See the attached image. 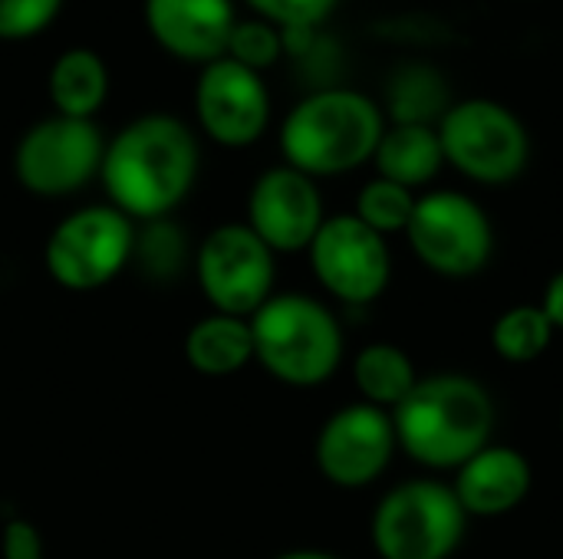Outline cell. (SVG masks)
<instances>
[{"mask_svg":"<svg viewBox=\"0 0 563 559\" xmlns=\"http://www.w3.org/2000/svg\"><path fill=\"white\" fill-rule=\"evenodd\" d=\"M142 16L148 36L165 53L198 66L228 53V40L241 20L234 0H145Z\"/></svg>","mask_w":563,"mask_h":559,"instance_id":"15","label":"cell"},{"mask_svg":"<svg viewBox=\"0 0 563 559\" xmlns=\"http://www.w3.org/2000/svg\"><path fill=\"white\" fill-rule=\"evenodd\" d=\"M435 132L445 165L475 185H511L531 161V135L521 115L485 96L452 102Z\"/></svg>","mask_w":563,"mask_h":559,"instance_id":"6","label":"cell"},{"mask_svg":"<svg viewBox=\"0 0 563 559\" xmlns=\"http://www.w3.org/2000/svg\"><path fill=\"white\" fill-rule=\"evenodd\" d=\"M254 362L290 389H317L330 382L346 353L336 313L300 290L274 293L254 316Z\"/></svg>","mask_w":563,"mask_h":559,"instance_id":"4","label":"cell"},{"mask_svg":"<svg viewBox=\"0 0 563 559\" xmlns=\"http://www.w3.org/2000/svg\"><path fill=\"white\" fill-rule=\"evenodd\" d=\"M185 362L201 379H231L254 362L251 320L228 313H205L185 333Z\"/></svg>","mask_w":563,"mask_h":559,"instance_id":"17","label":"cell"},{"mask_svg":"<svg viewBox=\"0 0 563 559\" xmlns=\"http://www.w3.org/2000/svg\"><path fill=\"white\" fill-rule=\"evenodd\" d=\"M198 128L221 148H247L271 125V89L264 72H254L231 56L201 66L195 82Z\"/></svg>","mask_w":563,"mask_h":559,"instance_id":"13","label":"cell"},{"mask_svg":"<svg viewBox=\"0 0 563 559\" xmlns=\"http://www.w3.org/2000/svg\"><path fill=\"white\" fill-rule=\"evenodd\" d=\"M468 530L452 484L412 478L389 488L373 517L369 540L379 559H452Z\"/></svg>","mask_w":563,"mask_h":559,"instance_id":"5","label":"cell"},{"mask_svg":"<svg viewBox=\"0 0 563 559\" xmlns=\"http://www.w3.org/2000/svg\"><path fill=\"white\" fill-rule=\"evenodd\" d=\"M0 559H46L43 534L33 521L13 517L0 530Z\"/></svg>","mask_w":563,"mask_h":559,"instance_id":"28","label":"cell"},{"mask_svg":"<svg viewBox=\"0 0 563 559\" xmlns=\"http://www.w3.org/2000/svg\"><path fill=\"white\" fill-rule=\"evenodd\" d=\"M561 425H563V409H561Z\"/></svg>","mask_w":563,"mask_h":559,"instance_id":"31","label":"cell"},{"mask_svg":"<svg viewBox=\"0 0 563 559\" xmlns=\"http://www.w3.org/2000/svg\"><path fill=\"white\" fill-rule=\"evenodd\" d=\"M201 168L195 128L172 112H145L106 138L99 181L112 208L145 224L172 217L191 194Z\"/></svg>","mask_w":563,"mask_h":559,"instance_id":"1","label":"cell"},{"mask_svg":"<svg viewBox=\"0 0 563 559\" xmlns=\"http://www.w3.org/2000/svg\"><path fill=\"white\" fill-rule=\"evenodd\" d=\"M46 92L56 115L96 119L109 99V63L89 46H73L53 59Z\"/></svg>","mask_w":563,"mask_h":559,"instance_id":"19","label":"cell"},{"mask_svg":"<svg viewBox=\"0 0 563 559\" xmlns=\"http://www.w3.org/2000/svg\"><path fill=\"white\" fill-rule=\"evenodd\" d=\"M63 10V0H0V40H30Z\"/></svg>","mask_w":563,"mask_h":559,"instance_id":"27","label":"cell"},{"mask_svg":"<svg viewBox=\"0 0 563 559\" xmlns=\"http://www.w3.org/2000/svg\"><path fill=\"white\" fill-rule=\"evenodd\" d=\"M327 221L320 185L290 168L274 165L261 171L247 191V227L280 257V254H307L317 231Z\"/></svg>","mask_w":563,"mask_h":559,"instance_id":"14","label":"cell"},{"mask_svg":"<svg viewBox=\"0 0 563 559\" xmlns=\"http://www.w3.org/2000/svg\"><path fill=\"white\" fill-rule=\"evenodd\" d=\"M416 260L445 280L478 277L495 257V224L488 211L465 191H426L406 227Z\"/></svg>","mask_w":563,"mask_h":559,"instance_id":"8","label":"cell"},{"mask_svg":"<svg viewBox=\"0 0 563 559\" xmlns=\"http://www.w3.org/2000/svg\"><path fill=\"white\" fill-rule=\"evenodd\" d=\"M261 20L274 23L280 33H294V30H317L340 0H244Z\"/></svg>","mask_w":563,"mask_h":559,"instance_id":"26","label":"cell"},{"mask_svg":"<svg viewBox=\"0 0 563 559\" xmlns=\"http://www.w3.org/2000/svg\"><path fill=\"white\" fill-rule=\"evenodd\" d=\"M274 559H343V557L327 554V550H287V554H277Z\"/></svg>","mask_w":563,"mask_h":559,"instance_id":"30","label":"cell"},{"mask_svg":"<svg viewBox=\"0 0 563 559\" xmlns=\"http://www.w3.org/2000/svg\"><path fill=\"white\" fill-rule=\"evenodd\" d=\"M132 244L135 221L109 201L86 204L56 221L43 244V267L56 287L69 293H92L132 267Z\"/></svg>","mask_w":563,"mask_h":559,"instance_id":"7","label":"cell"},{"mask_svg":"<svg viewBox=\"0 0 563 559\" xmlns=\"http://www.w3.org/2000/svg\"><path fill=\"white\" fill-rule=\"evenodd\" d=\"M554 336H558V329H554V323L541 303L508 306L492 323V349L498 353V359H505L511 366L538 362L551 349Z\"/></svg>","mask_w":563,"mask_h":559,"instance_id":"22","label":"cell"},{"mask_svg":"<svg viewBox=\"0 0 563 559\" xmlns=\"http://www.w3.org/2000/svg\"><path fill=\"white\" fill-rule=\"evenodd\" d=\"M383 105L346 86H330L303 96L280 122L284 165L320 178H340L373 161L386 132Z\"/></svg>","mask_w":563,"mask_h":559,"instance_id":"3","label":"cell"},{"mask_svg":"<svg viewBox=\"0 0 563 559\" xmlns=\"http://www.w3.org/2000/svg\"><path fill=\"white\" fill-rule=\"evenodd\" d=\"M399 451L429 471H459L472 455L492 445L495 399L465 372H435L393 412Z\"/></svg>","mask_w":563,"mask_h":559,"instance_id":"2","label":"cell"},{"mask_svg":"<svg viewBox=\"0 0 563 559\" xmlns=\"http://www.w3.org/2000/svg\"><path fill=\"white\" fill-rule=\"evenodd\" d=\"M191 277L211 313L251 320L277 293V254L244 221H228L195 244Z\"/></svg>","mask_w":563,"mask_h":559,"instance_id":"9","label":"cell"},{"mask_svg":"<svg viewBox=\"0 0 563 559\" xmlns=\"http://www.w3.org/2000/svg\"><path fill=\"white\" fill-rule=\"evenodd\" d=\"M541 306H544V313L551 316L554 329H558V333H563V270H558V273L548 280Z\"/></svg>","mask_w":563,"mask_h":559,"instance_id":"29","label":"cell"},{"mask_svg":"<svg viewBox=\"0 0 563 559\" xmlns=\"http://www.w3.org/2000/svg\"><path fill=\"white\" fill-rule=\"evenodd\" d=\"M195 247L188 244V234L178 227L175 217H158L135 224V244H132V267L148 283H175L191 270Z\"/></svg>","mask_w":563,"mask_h":559,"instance_id":"21","label":"cell"},{"mask_svg":"<svg viewBox=\"0 0 563 559\" xmlns=\"http://www.w3.org/2000/svg\"><path fill=\"white\" fill-rule=\"evenodd\" d=\"M452 491L468 517H505L518 511L534 484L531 461L521 448L488 445L472 455L459 471H452Z\"/></svg>","mask_w":563,"mask_h":559,"instance_id":"16","label":"cell"},{"mask_svg":"<svg viewBox=\"0 0 563 559\" xmlns=\"http://www.w3.org/2000/svg\"><path fill=\"white\" fill-rule=\"evenodd\" d=\"M396 451L399 441L393 415L366 402L336 409L320 425L313 441L320 478L340 491H363L376 484L389 471Z\"/></svg>","mask_w":563,"mask_h":559,"instance_id":"12","label":"cell"},{"mask_svg":"<svg viewBox=\"0 0 563 559\" xmlns=\"http://www.w3.org/2000/svg\"><path fill=\"white\" fill-rule=\"evenodd\" d=\"M422 376L416 372L412 356L396 343H369L353 359V385L363 395L360 402L393 412L416 389Z\"/></svg>","mask_w":563,"mask_h":559,"instance_id":"20","label":"cell"},{"mask_svg":"<svg viewBox=\"0 0 563 559\" xmlns=\"http://www.w3.org/2000/svg\"><path fill=\"white\" fill-rule=\"evenodd\" d=\"M280 53H284V33L274 23L251 16V20L234 23V33L228 40L224 56H231L234 63L254 69V72H264L280 59Z\"/></svg>","mask_w":563,"mask_h":559,"instance_id":"25","label":"cell"},{"mask_svg":"<svg viewBox=\"0 0 563 559\" xmlns=\"http://www.w3.org/2000/svg\"><path fill=\"white\" fill-rule=\"evenodd\" d=\"M106 135L96 119L46 115L33 122L13 148V178L26 194L69 198L99 178Z\"/></svg>","mask_w":563,"mask_h":559,"instance_id":"10","label":"cell"},{"mask_svg":"<svg viewBox=\"0 0 563 559\" xmlns=\"http://www.w3.org/2000/svg\"><path fill=\"white\" fill-rule=\"evenodd\" d=\"M376 175L386 181H396L409 191L426 188L439 178L445 168L442 142L435 125H416V122H389L376 155H373Z\"/></svg>","mask_w":563,"mask_h":559,"instance_id":"18","label":"cell"},{"mask_svg":"<svg viewBox=\"0 0 563 559\" xmlns=\"http://www.w3.org/2000/svg\"><path fill=\"white\" fill-rule=\"evenodd\" d=\"M449 105V86L432 66H402L389 82V122L439 125Z\"/></svg>","mask_w":563,"mask_h":559,"instance_id":"23","label":"cell"},{"mask_svg":"<svg viewBox=\"0 0 563 559\" xmlns=\"http://www.w3.org/2000/svg\"><path fill=\"white\" fill-rule=\"evenodd\" d=\"M416 198H419L416 191H409V188H402V185L386 181V178L376 175V178H369V181L360 188L353 214H356L366 227H373L376 234H383V237L406 234L409 217H412V211H416Z\"/></svg>","mask_w":563,"mask_h":559,"instance_id":"24","label":"cell"},{"mask_svg":"<svg viewBox=\"0 0 563 559\" xmlns=\"http://www.w3.org/2000/svg\"><path fill=\"white\" fill-rule=\"evenodd\" d=\"M317 283L346 306L376 303L393 280L389 241L366 227L353 211L327 214L313 244L307 247Z\"/></svg>","mask_w":563,"mask_h":559,"instance_id":"11","label":"cell"}]
</instances>
